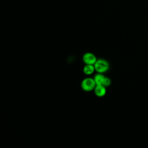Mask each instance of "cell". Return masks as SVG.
I'll list each match as a JSON object with an SVG mask.
<instances>
[{
    "instance_id": "1",
    "label": "cell",
    "mask_w": 148,
    "mask_h": 148,
    "mask_svg": "<svg viewBox=\"0 0 148 148\" xmlns=\"http://www.w3.org/2000/svg\"><path fill=\"white\" fill-rule=\"evenodd\" d=\"M95 71L98 73H104L106 72L109 67V63L103 59H98L94 65Z\"/></svg>"
},
{
    "instance_id": "2",
    "label": "cell",
    "mask_w": 148,
    "mask_h": 148,
    "mask_svg": "<svg viewBox=\"0 0 148 148\" xmlns=\"http://www.w3.org/2000/svg\"><path fill=\"white\" fill-rule=\"evenodd\" d=\"M97 86L94 78L87 77L83 80L81 83V87L83 90L86 91H90L94 90L95 86Z\"/></svg>"
},
{
    "instance_id": "3",
    "label": "cell",
    "mask_w": 148,
    "mask_h": 148,
    "mask_svg": "<svg viewBox=\"0 0 148 148\" xmlns=\"http://www.w3.org/2000/svg\"><path fill=\"white\" fill-rule=\"evenodd\" d=\"M97 60L95 56L91 53H86L83 56V61L86 64L94 65Z\"/></svg>"
},
{
    "instance_id": "4",
    "label": "cell",
    "mask_w": 148,
    "mask_h": 148,
    "mask_svg": "<svg viewBox=\"0 0 148 148\" xmlns=\"http://www.w3.org/2000/svg\"><path fill=\"white\" fill-rule=\"evenodd\" d=\"M106 87L103 85H97L94 88V92L95 95L99 97L104 96L106 94Z\"/></svg>"
},
{
    "instance_id": "5",
    "label": "cell",
    "mask_w": 148,
    "mask_h": 148,
    "mask_svg": "<svg viewBox=\"0 0 148 148\" xmlns=\"http://www.w3.org/2000/svg\"><path fill=\"white\" fill-rule=\"evenodd\" d=\"M105 76L101 73H98L94 77V79L97 85H102Z\"/></svg>"
},
{
    "instance_id": "6",
    "label": "cell",
    "mask_w": 148,
    "mask_h": 148,
    "mask_svg": "<svg viewBox=\"0 0 148 148\" xmlns=\"http://www.w3.org/2000/svg\"><path fill=\"white\" fill-rule=\"evenodd\" d=\"M95 67L93 65L86 64L83 68V72L86 75H89L92 74L95 71Z\"/></svg>"
},
{
    "instance_id": "7",
    "label": "cell",
    "mask_w": 148,
    "mask_h": 148,
    "mask_svg": "<svg viewBox=\"0 0 148 148\" xmlns=\"http://www.w3.org/2000/svg\"><path fill=\"white\" fill-rule=\"evenodd\" d=\"M111 84V80L109 78V77H105V79L103 80V86H104L105 87H108Z\"/></svg>"
}]
</instances>
